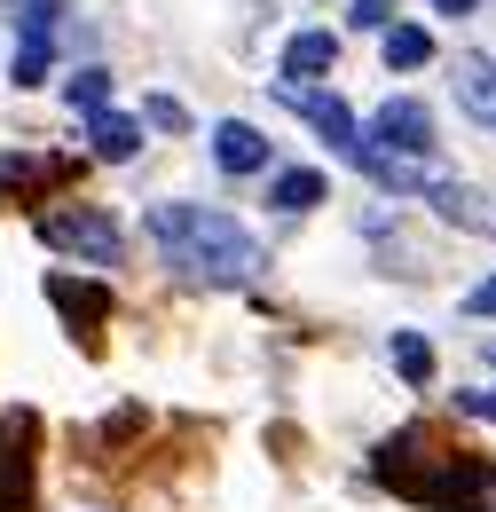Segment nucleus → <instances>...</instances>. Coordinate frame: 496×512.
Segmentation results:
<instances>
[{"mask_svg":"<svg viewBox=\"0 0 496 512\" xmlns=\"http://www.w3.org/2000/svg\"><path fill=\"white\" fill-rule=\"evenodd\" d=\"M150 237L166 245L182 276H205V284H252L260 268V245L221 205H150Z\"/></svg>","mask_w":496,"mask_h":512,"instance_id":"obj_1","label":"nucleus"},{"mask_svg":"<svg viewBox=\"0 0 496 512\" xmlns=\"http://www.w3.org/2000/svg\"><path fill=\"white\" fill-rule=\"evenodd\" d=\"M40 237L56 245V253H79V260H95V268H111L119 260V221L111 213H95V205H56V213H40Z\"/></svg>","mask_w":496,"mask_h":512,"instance_id":"obj_2","label":"nucleus"},{"mask_svg":"<svg viewBox=\"0 0 496 512\" xmlns=\"http://www.w3.org/2000/svg\"><path fill=\"white\" fill-rule=\"evenodd\" d=\"M449 465H457V457H441L434 434H394V442L378 449V473H386L394 489L426 497V505H441V489H449Z\"/></svg>","mask_w":496,"mask_h":512,"instance_id":"obj_3","label":"nucleus"},{"mask_svg":"<svg viewBox=\"0 0 496 512\" xmlns=\"http://www.w3.org/2000/svg\"><path fill=\"white\" fill-rule=\"evenodd\" d=\"M371 158H394V166H426V150H434V111L426 103H386L371 119V142H363Z\"/></svg>","mask_w":496,"mask_h":512,"instance_id":"obj_4","label":"nucleus"},{"mask_svg":"<svg viewBox=\"0 0 496 512\" xmlns=\"http://www.w3.org/2000/svg\"><path fill=\"white\" fill-rule=\"evenodd\" d=\"M276 103H292V111H300L331 150H339V158H355V166H363V127H355V111H347L339 95H315V87H284V79H276Z\"/></svg>","mask_w":496,"mask_h":512,"instance_id":"obj_5","label":"nucleus"},{"mask_svg":"<svg viewBox=\"0 0 496 512\" xmlns=\"http://www.w3.org/2000/svg\"><path fill=\"white\" fill-rule=\"evenodd\" d=\"M213 158H221L229 174H260V166H268V142H260V127H245V119H221V127H213Z\"/></svg>","mask_w":496,"mask_h":512,"instance_id":"obj_6","label":"nucleus"},{"mask_svg":"<svg viewBox=\"0 0 496 512\" xmlns=\"http://www.w3.org/2000/svg\"><path fill=\"white\" fill-rule=\"evenodd\" d=\"M441 512H496V465H449Z\"/></svg>","mask_w":496,"mask_h":512,"instance_id":"obj_7","label":"nucleus"},{"mask_svg":"<svg viewBox=\"0 0 496 512\" xmlns=\"http://www.w3.org/2000/svg\"><path fill=\"white\" fill-rule=\"evenodd\" d=\"M457 103H465L481 127H496V64L489 56H457Z\"/></svg>","mask_w":496,"mask_h":512,"instance_id":"obj_8","label":"nucleus"},{"mask_svg":"<svg viewBox=\"0 0 496 512\" xmlns=\"http://www.w3.org/2000/svg\"><path fill=\"white\" fill-rule=\"evenodd\" d=\"M87 142H95V158L126 166V158L142 150V119H126V111H95V119H87Z\"/></svg>","mask_w":496,"mask_h":512,"instance_id":"obj_9","label":"nucleus"},{"mask_svg":"<svg viewBox=\"0 0 496 512\" xmlns=\"http://www.w3.org/2000/svg\"><path fill=\"white\" fill-rule=\"evenodd\" d=\"M339 64V40L331 32H300L292 48H284V87H308L315 71H331Z\"/></svg>","mask_w":496,"mask_h":512,"instance_id":"obj_10","label":"nucleus"},{"mask_svg":"<svg viewBox=\"0 0 496 512\" xmlns=\"http://www.w3.org/2000/svg\"><path fill=\"white\" fill-rule=\"evenodd\" d=\"M48 300H56L71 323H103V316H111V292H103V284H71V276H48Z\"/></svg>","mask_w":496,"mask_h":512,"instance_id":"obj_11","label":"nucleus"},{"mask_svg":"<svg viewBox=\"0 0 496 512\" xmlns=\"http://www.w3.org/2000/svg\"><path fill=\"white\" fill-rule=\"evenodd\" d=\"M434 64V32H418V24H386V71H418Z\"/></svg>","mask_w":496,"mask_h":512,"instance_id":"obj_12","label":"nucleus"},{"mask_svg":"<svg viewBox=\"0 0 496 512\" xmlns=\"http://www.w3.org/2000/svg\"><path fill=\"white\" fill-rule=\"evenodd\" d=\"M268 205H284V213H308V205H323V174H315V166H292V174H276Z\"/></svg>","mask_w":496,"mask_h":512,"instance_id":"obj_13","label":"nucleus"},{"mask_svg":"<svg viewBox=\"0 0 496 512\" xmlns=\"http://www.w3.org/2000/svg\"><path fill=\"white\" fill-rule=\"evenodd\" d=\"M394 371H402L410 386H426L434 379V347H426L418 331H394Z\"/></svg>","mask_w":496,"mask_h":512,"instance_id":"obj_14","label":"nucleus"},{"mask_svg":"<svg viewBox=\"0 0 496 512\" xmlns=\"http://www.w3.org/2000/svg\"><path fill=\"white\" fill-rule=\"evenodd\" d=\"M32 505V465L16 449H0V512H24Z\"/></svg>","mask_w":496,"mask_h":512,"instance_id":"obj_15","label":"nucleus"},{"mask_svg":"<svg viewBox=\"0 0 496 512\" xmlns=\"http://www.w3.org/2000/svg\"><path fill=\"white\" fill-rule=\"evenodd\" d=\"M63 95H71V111H111V71H79V79H63Z\"/></svg>","mask_w":496,"mask_h":512,"instance_id":"obj_16","label":"nucleus"},{"mask_svg":"<svg viewBox=\"0 0 496 512\" xmlns=\"http://www.w3.org/2000/svg\"><path fill=\"white\" fill-rule=\"evenodd\" d=\"M56 0H16V32H24V40H56Z\"/></svg>","mask_w":496,"mask_h":512,"instance_id":"obj_17","label":"nucleus"},{"mask_svg":"<svg viewBox=\"0 0 496 512\" xmlns=\"http://www.w3.org/2000/svg\"><path fill=\"white\" fill-rule=\"evenodd\" d=\"M48 56H56V40H24L8 79H16V87H40V79H48Z\"/></svg>","mask_w":496,"mask_h":512,"instance_id":"obj_18","label":"nucleus"},{"mask_svg":"<svg viewBox=\"0 0 496 512\" xmlns=\"http://www.w3.org/2000/svg\"><path fill=\"white\" fill-rule=\"evenodd\" d=\"M142 119H150V127H166V134H182V127H189V111L174 103V95H150V103H142Z\"/></svg>","mask_w":496,"mask_h":512,"instance_id":"obj_19","label":"nucleus"},{"mask_svg":"<svg viewBox=\"0 0 496 512\" xmlns=\"http://www.w3.org/2000/svg\"><path fill=\"white\" fill-rule=\"evenodd\" d=\"M355 24H363V32H386V24H394V0H355Z\"/></svg>","mask_w":496,"mask_h":512,"instance_id":"obj_20","label":"nucleus"},{"mask_svg":"<svg viewBox=\"0 0 496 512\" xmlns=\"http://www.w3.org/2000/svg\"><path fill=\"white\" fill-rule=\"evenodd\" d=\"M457 410H473V418H489V426H496V386H465Z\"/></svg>","mask_w":496,"mask_h":512,"instance_id":"obj_21","label":"nucleus"},{"mask_svg":"<svg viewBox=\"0 0 496 512\" xmlns=\"http://www.w3.org/2000/svg\"><path fill=\"white\" fill-rule=\"evenodd\" d=\"M465 308H473V316H496V276H489V284H473V300H465Z\"/></svg>","mask_w":496,"mask_h":512,"instance_id":"obj_22","label":"nucleus"},{"mask_svg":"<svg viewBox=\"0 0 496 512\" xmlns=\"http://www.w3.org/2000/svg\"><path fill=\"white\" fill-rule=\"evenodd\" d=\"M441 16H473V8H481V0H434Z\"/></svg>","mask_w":496,"mask_h":512,"instance_id":"obj_23","label":"nucleus"},{"mask_svg":"<svg viewBox=\"0 0 496 512\" xmlns=\"http://www.w3.org/2000/svg\"><path fill=\"white\" fill-rule=\"evenodd\" d=\"M489 363H496V339H489Z\"/></svg>","mask_w":496,"mask_h":512,"instance_id":"obj_24","label":"nucleus"}]
</instances>
